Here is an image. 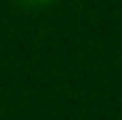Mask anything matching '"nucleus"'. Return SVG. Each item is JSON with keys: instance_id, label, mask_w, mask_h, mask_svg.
<instances>
[{"instance_id": "f257e3e1", "label": "nucleus", "mask_w": 122, "mask_h": 120, "mask_svg": "<svg viewBox=\"0 0 122 120\" xmlns=\"http://www.w3.org/2000/svg\"><path fill=\"white\" fill-rule=\"evenodd\" d=\"M50 3H52V0H20V5H25V8H30V10H40V8H47Z\"/></svg>"}]
</instances>
